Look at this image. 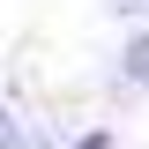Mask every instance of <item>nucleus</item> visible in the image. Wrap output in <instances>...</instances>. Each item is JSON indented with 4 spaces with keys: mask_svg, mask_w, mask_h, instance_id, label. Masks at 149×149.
<instances>
[{
    "mask_svg": "<svg viewBox=\"0 0 149 149\" xmlns=\"http://www.w3.org/2000/svg\"><path fill=\"white\" fill-rule=\"evenodd\" d=\"M119 82H127V90H149V30H134L127 45H119Z\"/></svg>",
    "mask_w": 149,
    "mask_h": 149,
    "instance_id": "obj_1",
    "label": "nucleus"
},
{
    "mask_svg": "<svg viewBox=\"0 0 149 149\" xmlns=\"http://www.w3.org/2000/svg\"><path fill=\"white\" fill-rule=\"evenodd\" d=\"M0 149H30V134H22V119H15L8 104H0Z\"/></svg>",
    "mask_w": 149,
    "mask_h": 149,
    "instance_id": "obj_2",
    "label": "nucleus"
},
{
    "mask_svg": "<svg viewBox=\"0 0 149 149\" xmlns=\"http://www.w3.org/2000/svg\"><path fill=\"white\" fill-rule=\"evenodd\" d=\"M74 149H119V134H112V127H90V134H82Z\"/></svg>",
    "mask_w": 149,
    "mask_h": 149,
    "instance_id": "obj_3",
    "label": "nucleus"
},
{
    "mask_svg": "<svg viewBox=\"0 0 149 149\" xmlns=\"http://www.w3.org/2000/svg\"><path fill=\"white\" fill-rule=\"evenodd\" d=\"M112 15H149V0H104Z\"/></svg>",
    "mask_w": 149,
    "mask_h": 149,
    "instance_id": "obj_4",
    "label": "nucleus"
}]
</instances>
